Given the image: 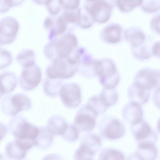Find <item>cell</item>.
<instances>
[{
	"mask_svg": "<svg viewBox=\"0 0 160 160\" xmlns=\"http://www.w3.org/2000/svg\"><path fill=\"white\" fill-rule=\"evenodd\" d=\"M51 40L45 46L44 53L47 58L52 60L58 58H67L78 47L77 38L73 34H64Z\"/></svg>",
	"mask_w": 160,
	"mask_h": 160,
	"instance_id": "6da1fadb",
	"label": "cell"
},
{
	"mask_svg": "<svg viewBox=\"0 0 160 160\" xmlns=\"http://www.w3.org/2000/svg\"><path fill=\"white\" fill-rule=\"evenodd\" d=\"M8 131L16 139L32 141L39 133V128L28 122L21 115L12 116L8 124Z\"/></svg>",
	"mask_w": 160,
	"mask_h": 160,
	"instance_id": "7a4b0ae2",
	"label": "cell"
},
{
	"mask_svg": "<svg viewBox=\"0 0 160 160\" xmlns=\"http://www.w3.org/2000/svg\"><path fill=\"white\" fill-rule=\"evenodd\" d=\"M0 105L3 113L12 117L20 112L29 110L31 106V102L25 95L18 93L5 96L2 99Z\"/></svg>",
	"mask_w": 160,
	"mask_h": 160,
	"instance_id": "3957f363",
	"label": "cell"
},
{
	"mask_svg": "<svg viewBox=\"0 0 160 160\" xmlns=\"http://www.w3.org/2000/svg\"><path fill=\"white\" fill-rule=\"evenodd\" d=\"M78 71V65L68 58H57L48 66L46 74L48 78L66 79L73 76Z\"/></svg>",
	"mask_w": 160,
	"mask_h": 160,
	"instance_id": "277c9868",
	"label": "cell"
},
{
	"mask_svg": "<svg viewBox=\"0 0 160 160\" xmlns=\"http://www.w3.org/2000/svg\"><path fill=\"white\" fill-rule=\"evenodd\" d=\"M99 132L102 136L109 140H116L122 137L125 133V127L118 119L110 116L102 118L98 125Z\"/></svg>",
	"mask_w": 160,
	"mask_h": 160,
	"instance_id": "5b68a950",
	"label": "cell"
},
{
	"mask_svg": "<svg viewBox=\"0 0 160 160\" xmlns=\"http://www.w3.org/2000/svg\"><path fill=\"white\" fill-rule=\"evenodd\" d=\"M102 144L100 138L94 133L85 135L74 155L75 160H92L100 148Z\"/></svg>",
	"mask_w": 160,
	"mask_h": 160,
	"instance_id": "8992f818",
	"label": "cell"
},
{
	"mask_svg": "<svg viewBox=\"0 0 160 160\" xmlns=\"http://www.w3.org/2000/svg\"><path fill=\"white\" fill-rule=\"evenodd\" d=\"M98 115L92 108L87 104L77 112L73 124L80 132H90L95 128Z\"/></svg>",
	"mask_w": 160,
	"mask_h": 160,
	"instance_id": "52a82bcc",
	"label": "cell"
},
{
	"mask_svg": "<svg viewBox=\"0 0 160 160\" xmlns=\"http://www.w3.org/2000/svg\"><path fill=\"white\" fill-rule=\"evenodd\" d=\"M84 7L88 11L94 22L98 23H105L109 20L114 7L104 0L86 2Z\"/></svg>",
	"mask_w": 160,
	"mask_h": 160,
	"instance_id": "ba28073f",
	"label": "cell"
},
{
	"mask_svg": "<svg viewBox=\"0 0 160 160\" xmlns=\"http://www.w3.org/2000/svg\"><path fill=\"white\" fill-rule=\"evenodd\" d=\"M102 66L99 75L100 83L105 88H114L118 84L119 76L113 62L108 58L101 60Z\"/></svg>",
	"mask_w": 160,
	"mask_h": 160,
	"instance_id": "9c48e42d",
	"label": "cell"
},
{
	"mask_svg": "<svg viewBox=\"0 0 160 160\" xmlns=\"http://www.w3.org/2000/svg\"><path fill=\"white\" fill-rule=\"evenodd\" d=\"M41 79V70L35 64L23 68L19 78L20 87L24 91L32 90L38 85Z\"/></svg>",
	"mask_w": 160,
	"mask_h": 160,
	"instance_id": "30bf717a",
	"label": "cell"
},
{
	"mask_svg": "<svg viewBox=\"0 0 160 160\" xmlns=\"http://www.w3.org/2000/svg\"><path fill=\"white\" fill-rule=\"evenodd\" d=\"M19 28L17 20L11 16H6L0 20V44H8L16 38Z\"/></svg>",
	"mask_w": 160,
	"mask_h": 160,
	"instance_id": "8fae6325",
	"label": "cell"
},
{
	"mask_svg": "<svg viewBox=\"0 0 160 160\" xmlns=\"http://www.w3.org/2000/svg\"><path fill=\"white\" fill-rule=\"evenodd\" d=\"M59 94L63 104L68 107H77L80 104L81 89L76 83H69L62 85Z\"/></svg>",
	"mask_w": 160,
	"mask_h": 160,
	"instance_id": "7c38bea8",
	"label": "cell"
},
{
	"mask_svg": "<svg viewBox=\"0 0 160 160\" xmlns=\"http://www.w3.org/2000/svg\"><path fill=\"white\" fill-rule=\"evenodd\" d=\"M34 146L32 142L15 138L6 145L5 154L9 159H22L25 157L27 151Z\"/></svg>",
	"mask_w": 160,
	"mask_h": 160,
	"instance_id": "4fadbf2b",
	"label": "cell"
},
{
	"mask_svg": "<svg viewBox=\"0 0 160 160\" xmlns=\"http://www.w3.org/2000/svg\"><path fill=\"white\" fill-rule=\"evenodd\" d=\"M130 129L138 143L150 142L155 144L157 141V134L148 124L144 120L131 125Z\"/></svg>",
	"mask_w": 160,
	"mask_h": 160,
	"instance_id": "5bb4252c",
	"label": "cell"
},
{
	"mask_svg": "<svg viewBox=\"0 0 160 160\" xmlns=\"http://www.w3.org/2000/svg\"><path fill=\"white\" fill-rule=\"evenodd\" d=\"M68 24L61 16L47 17L44 21L43 26L48 31V39L51 41L63 34L67 29Z\"/></svg>",
	"mask_w": 160,
	"mask_h": 160,
	"instance_id": "9a60e30c",
	"label": "cell"
},
{
	"mask_svg": "<svg viewBox=\"0 0 160 160\" xmlns=\"http://www.w3.org/2000/svg\"><path fill=\"white\" fill-rule=\"evenodd\" d=\"M159 71L149 68L142 69L136 74L134 82L150 90L159 84Z\"/></svg>",
	"mask_w": 160,
	"mask_h": 160,
	"instance_id": "2e32d148",
	"label": "cell"
},
{
	"mask_svg": "<svg viewBox=\"0 0 160 160\" xmlns=\"http://www.w3.org/2000/svg\"><path fill=\"white\" fill-rule=\"evenodd\" d=\"M124 119L131 125L138 123L142 120V112L140 105L131 101L126 103L122 111Z\"/></svg>",
	"mask_w": 160,
	"mask_h": 160,
	"instance_id": "e0dca14e",
	"label": "cell"
},
{
	"mask_svg": "<svg viewBox=\"0 0 160 160\" xmlns=\"http://www.w3.org/2000/svg\"><path fill=\"white\" fill-rule=\"evenodd\" d=\"M150 90L134 82L128 88V95L131 101L140 105L144 104L148 101Z\"/></svg>",
	"mask_w": 160,
	"mask_h": 160,
	"instance_id": "ac0fdd59",
	"label": "cell"
},
{
	"mask_svg": "<svg viewBox=\"0 0 160 160\" xmlns=\"http://www.w3.org/2000/svg\"><path fill=\"white\" fill-rule=\"evenodd\" d=\"M138 144L136 152L130 158H135L137 159L152 160L157 157L158 152L154 144L150 142Z\"/></svg>",
	"mask_w": 160,
	"mask_h": 160,
	"instance_id": "d6986e66",
	"label": "cell"
},
{
	"mask_svg": "<svg viewBox=\"0 0 160 160\" xmlns=\"http://www.w3.org/2000/svg\"><path fill=\"white\" fill-rule=\"evenodd\" d=\"M17 84L16 74L10 71L4 72L0 74V98L4 94L14 90Z\"/></svg>",
	"mask_w": 160,
	"mask_h": 160,
	"instance_id": "ffe728a7",
	"label": "cell"
},
{
	"mask_svg": "<svg viewBox=\"0 0 160 160\" xmlns=\"http://www.w3.org/2000/svg\"><path fill=\"white\" fill-rule=\"evenodd\" d=\"M122 28L118 23H112L105 27L101 32V36L106 42L115 43L119 42L121 38Z\"/></svg>",
	"mask_w": 160,
	"mask_h": 160,
	"instance_id": "44dd1931",
	"label": "cell"
},
{
	"mask_svg": "<svg viewBox=\"0 0 160 160\" xmlns=\"http://www.w3.org/2000/svg\"><path fill=\"white\" fill-rule=\"evenodd\" d=\"M68 124L65 120L60 115H54L48 120L46 128L54 135H62L66 131Z\"/></svg>",
	"mask_w": 160,
	"mask_h": 160,
	"instance_id": "7402d4cb",
	"label": "cell"
},
{
	"mask_svg": "<svg viewBox=\"0 0 160 160\" xmlns=\"http://www.w3.org/2000/svg\"><path fill=\"white\" fill-rule=\"evenodd\" d=\"M124 37L133 48L140 46L145 39V36L142 30L136 27H131L126 29L124 32Z\"/></svg>",
	"mask_w": 160,
	"mask_h": 160,
	"instance_id": "603a6c76",
	"label": "cell"
},
{
	"mask_svg": "<svg viewBox=\"0 0 160 160\" xmlns=\"http://www.w3.org/2000/svg\"><path fill=\"white\" fill-rule=\"evenodd\" d=\"M39 133L35 140V145L42 149H46L52 144L54 135L47 128H39Z\"/></svg>",
	"mask_w": 160,
	"mask_h": 160,
	"instance_id": "cb8c5ba5",
	"label": "cell"
},
{
	"mask_svg": "<svg viewBox=\"0 0 160 160\" xmlns=\"http://www.w3.org/2000/svg\"><path fill=\"white\" fill-rule=\"evenodd\" d=\"M35 55L31 49H24L17 54L16 60L23 68L30 67L35 64Z\"/></svg>",
	"mask_w": 160,
	"mask_h": 160,
	"instance_id": "d4e9b609",
	"label": "cell"
},
{
	"mask_svg": "<svg viewBox=\"0 0 160 160\" xmlns=\"http://www.w3.org/2000/svg\"><path fill=\"white\" fill-rule=\"evenodd\" d=\"M62 79L48 78L44 83L43 89L46 94L51 97H54L59 94L62 86Z\"/></svg>",
	"mask_w": 160,
	"mask_h": 160,
	"instance_id": "484cf974",
	"label": "cell"
},
{
	"mask_svg": "<svg viewBox=\"0 0 160 160\" xmlns=\"http://www.w3.org/2000/svg\"><path fill=\"white\" fill-rule=\"evenodd\" d=\"M99 95L108 107L114 105L118 100V93L114 88H105Z\"/></svg>",
	"mask_w": 160,
	"mask_h": 160,
	"instance_id": "4316f807",
	"label": "cell"
},
{
	"mask_svg": "<svg viewBox=\"0 0 160 160\" xmlns=\"http://www.w3.org/2000/svg\"><path fill=\"white\" fill-rule=\"evenodd\" d=\"M144 0H116L115 5L123 12L131 11L135 8L141 6Z\"/></svg>",
	"mask_w": 160,
	"mask_h": 160,
	"instance_id": "83f0119b",
	"label": "cell"
},
{
	"mask_svg": "<svg viewBox=\"0 0 160 160\" xmlns=\"http://www.w3.org/2000/svg\"><path fill=\"white\" fill-rule=\"evenodd\" d=\"M87 104L92 107L98 115L104 113L108 108L99 95L90 97L88 100Z\"/></svg>",
	"mask_w": 160,
	"mask_h": 160,
	"instance_id": "f1b7e54d",
	"label": "cell"
},
{
	"mask_svg": "<svg viewBox=\"0 0 160 160\" xmlns=\"http://www.w3.org/2000/svg\"><path fill=\"white\" fill-rule=\"evenodd\" d=\"M81 11L80 7L73 9H64L61 16L68 24H74L78 25L80 20Z\"/></svg>",
	"mask_w": 160,
	"mask_h": 160,
	"instance_id": "f546056e",
	"label": "cell"
},
{
	"mask_svg": "<svg viewBox=\"0 0 160 160\" xmlns=\"http://www.w3.org/2000/svg\"><path fill=\"white\" fill-rule=\"evenodd\" d=\"M99 158L100 160H124V156L119 150L108 148L102 150L99 155Z\"/></svg>",
	"mask_w": 160,
	"mask_h": 160,
	"instance_id": "4dcf8cb0",
	"label": "cell"
},
{
	"mask_svg": "<svg viewBox=\"0 0 160 160\" xmlns=\"http://www.w3.org/2000/svg\"><path fill=\"white\" fill-rule=\"evenodd\" d=\"M94 22L89 13L84 7L82 9H81L80 20L78 25L81 28L86 29L92 27Z\"/></svg>",
	"mask_w": 160,
	"mask_h": 160,
	"instance_id": "1f68e13d",
	"label": "cell"
},
{
	"mask_svg": "<svg viewBox=\"0 0 160 160\" xmlns=\"http://www.w3.org/2000/svg\"><path fill=\"white\" fill-rule=\"evenodd\" d=\"M80 131L73 123L68 125L64 133L62 135L65 140L72 142L77 139L79 136Z\"/></svg>",
	"mask_w": 160,
	"mask_h": 160,
	"instance_id": "d6a6232c",
	"label": "cell"
},
{
	"mask_svg": "<svg viewBox=\"0 0 160 160\" xmlns=\"http://www.w3.org/2000/svg\"><path fill=\"white\" fill-rule=\"evenodd\" d=\"M141 8L147 13L156 12L160 9L159 0H146L143 1L141 5Z\"/></svg>",
	"mask_w": 160,
	"mask_h": 160,
	"instance_id": "836d02e7",
	"label": "cell"
},
{
	"mask_svg": "<svg viewBox=\"0 0 160 160\" xmlns=\"http://www.w3.org/2000/svg\"><path fill=\"white\" fill-rule=\"evenodd\" d=\"M25 0H0V13L8 11L12 8L21 4Z\"/></svg>",
	"mask_w": 160,
	"mask_h": 160,
	"instance_id": "e575fe53",
	"label": "cell"
},
{
	"mask_svg": "<svg viewBox=\"0 0 160 160\" xmlns=\"http://www.w3.org/2000/svg\"><path fill=\"white\" fill-rule=\"evenodd\" d=\"M12 61L11 53L8 50L0 48V69L9 66Z\"/></svg>",
	"mask_w": 160,
	"mask_h": 160,
	"instance_id": "d590c367",
	"label": "cell"
},
{
	"mask_svg": "<svg viewBox=\"0 0 160 160\" xmlns=\"http://www.w3.org/2000/svg\"><path fill=\"white\" fill-rule=\"evenodd\" d=\"M45 6L48 12L53 16L58 15L60 12L62 8L58 0H51L45 5Z\"/></svg>",
	"mask_w": 160,
	"mask_h": 160,
	"instance_id": "8d00e7d4",
	"label": "cell"
},
{
	"mask_svg": "<svg viewBox=\"0 0 160 160\" xmlns=\"http://www.w3.org/2000/svg\"><path fill=\"white\" fill-rule=\"evenodd\" d=\"M61 6L64 9L70 10L79 7L80 0H58Z\"/></svg>",
	"mask_w": 160,
	"mask_h": 160,
	"instance_id": "74e56055",
	"label": "cell"
},
{
	"mask_svg": "<svg viewBox=\"0 0 160 160\" xmlns=\"http://www.w3.org/2000/svg\"><path fill=\"white\" fill-rule=\"evenodd\" d=\"M134 50L133 53L135 56L138 58L141 59H145L149 58L151 56L150 53H149L146 47H139L136 48H133Z\"/></svg>",
	"mask_w": 160,
	"mask_h": 160,
	"instance_id": "f35d334b",
	"label": "cell"
},
{
	"mask_svg": "<svg viewBox=\"0 0 160 160\" xmlns=\"http://www.w3.org/2000/svg\"><path fill=\"white\" fill-rule=\"evenodd\" d=\"M159 15H156L152 18L150 22L152 29L155 32L159 34Z\"/></svg>",
	"mask_w": 160,
	"mask_h": 160,
	"instance_id": "ab89813d",
	"label": "cell"
},
{
	"mask_svg": "<svg viewBox=\"0 0 160 160\" xmlns=\"http://www.w3.org/2000/svg\"><path fill=\"white\" fill-rule=\"evenodd\" d=\"M7 132V128L6 126L2 122H0V142L4 137Z\"/></svg>",
	"mask_w": 160,
	"mask_h": 160,
	"instance_id": "60d3db41",
	"label": "cell"
},
{
	"mask_svg": "<svg viewBox=\"0 0 160 160\" xmlns=\"http://www.w3.org/2000/svg\"><path fill=\"white\" fill-rule=\"evenodd\" d=\"M152 53L156 56L159 57L160 43L157 42L155 43L152 47Z\"/></svg>",
	"mask_w": 160,
	"mask_h": 160,
	"instance_id": "b9f144b4",
	"label": "cell"
},
{
	"mask_svg": "<svg viewBox=\"0 0 160 160\" xmlns=\"http://www.w3.org/2000/svg\"><path fill=\"white\" fill-rule=\"evenodd\" d=\"M34 3L40 5H45L50 2L51 0H31Z\"/></svg>",
	"mask_w": 160,
	"mask_h": 160,
	"instance_id": "7bdbcfd3",
	"label": "cell"
},
{
	"mask_svg": "<svg viewBox=\"0 0 160 160\" xmlns=\"http://www.w3.org/2000/svg\"><path fill=\"white\" fill-rule=\"evenodd\" d=\"M99 0H86V2L91 3Z\"/></svg>",
	"mask_w": 160,
	"mask_h": 160,
	"instance_id": "ee69618b",
	"label": "cell"
},
{
	"mask_svg": "<svg viewBox=\"0 0 160 160\" xmlns=\"http://www.w3.org/2000/svg\"><path fill=\"white\" fill-rule=\"evenodd\" d=\"M1 45L0 44V48H1Z\"/></svg>",
	"mask_w": 160,
	"mask_h": 160,
	"instance_id": "f6af8a7d",
	"label": "cell"
}]
</instances>
